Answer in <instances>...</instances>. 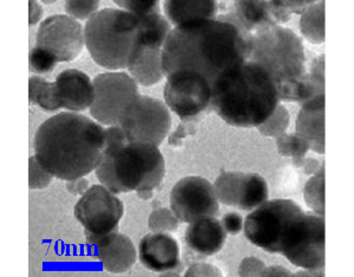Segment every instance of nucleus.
Wrapping results in <instances>:
<instances>
[{
    "mask_svg": "<svg viewBox=\"0 0 354 277\" xmlns=\"http://www.w3.org/2000/svg\"><path fill=\"white\" fill-rule=\"evenodd\" d=\"M141 23V39L143 44L153 45L163 48L167 38L171 32V24L161 13L138 18Z\"/></svg>",
    "mask_w": 354,
    "mask_h": 277,
    "instance_id": "26",
    "label": "nucleus"
},
{
    "mask_svg": "<svg viewBox=\"0 0 354 277\" xmlns=\"http://www.w3.org/2000/svg\"><path fill=\"white\" fill-rule=\"evenodd\" d=\"M162 48L138 41L130 56L127 68L137 84L153 86L163 79L165 73L162 65Z\"/></svg>",
    "mask_w": 354,
    "mask_h": 277,
    "instance_id": "20",
    "label": "nucleus"
},
{
    "mask_svg": "<svg viewBox=\"0 0 354 277\" xmlns=\"http://www.w3.org/2000/svg\"><path fill=\"white\" fill-rule=\"evenodd\" d=\"M95 99L90 115L101 124L118 125L122 113L133 103L138 93V85L129 73L109 71L93 79Z\"/></svg>",
    "mask_w": 354,
    "mask_h": 277,
    "instance_id": "10",
    "label": "nucleus"
},
{
    "mask_svg": "<svg viewBox=\"0 0 354 277\" xmlns=\"http://www.w3.org/2000/svg\"><path fill=\"white\" fill-rule=\"evenodd\" d=\"M279 101L270 75L248 61L212 88L208 110L218 113L227 124L258 128L274 113Z\"/></svg>",
    "mask_w": 354,
    "mask_h": 277,
    "instance_id": "4",
    "label": "nucleus"
},
{
    "mask_svg": "<svg viewBox=\"0 0 354 277\" xmlns=\"http://www.w3.org/2000/svg\"><path fill=\"white\" fill-rule=\"evenodd\" d=\"M325 163H322V168L318 173H314L307 181L304 188V198L310 209L313 210V213L322 215L325 217Z\"/></svg>",
    "mask_w": 354,
    "mask_h": 277,
    "instance_id": "28",
    "label": "nucleus"
},
{
    "mask_svg": "<svg viewBox=\"0 0 354 277\" xmlns=\"http://www.w3.org/2000/svg\"><path fill=\"white\" fill-rule=\"evenodd\" d=\"M245 173L240 171H225L216 178L214 189L218 200L227 207H238Z\"/></svg>",
    "mask_w": 354,
    "mask_h": 277,
    "instance_id": "27",
    "label": "nucleus"
},
{
    "mask_svg": "<svg viewBox=\"0 0 354 277\" xmlns=\"http://www.w3.org/2000/svg\"><path fill=\"white\" fill-rule=\"evenodd\" d=\"M28 64L31 71L43 75V73H53V68H56L58 63L51 55L35 46L28 55Z\"/></svg>",
    "mask_w": 354,
    "mask_h": 277,
    "instance_id": "35",
    "label": "nucleus"
},
{
    "mask_svg": "<svg viewBox=\"0 0 354 277\" xmlns=\"http://www.w3.org/2000/svg\"><path fill=\"white\" fill-rule=\"evenodd\" d=\"M268 198V184L259 173H245L242 182L241 193L239 198V209L252 211Z\"/></svg>",
    "mask_w": 354,
    "mask_h": 277,
    "instance_id": "24",
    "label": "nucleus"
},
{
    "mask_svg": "<svg viewBox=\"0 0 354 277\" xmlns=\"http://www.w3.org/2000/svg\"><path fill=\"white\" fill-rule=\"evenodd\" d=\"M53 175L37 161L36 156L30 157L28 161V187L30 189H45L53 182Z\"/></svg>",
    "mask_w": 354,
    "mask_h": 277,
    "instance_id": "34",
    "label": "nucleus"
},
{
    "mask_svg": "<svg viewBox=\"0 0 354 277\" xmlns=\"http://www.w3.org/2000/svg\"><path fill=\"white\" fill-rule=\"evenodd\" d=\"M84 46V28L66 15L48 17L37 31L36 48L51 55L57 63L73 61Z\"/></svg>",
    "mask_w": 354,
    "mask_h": 277,
    "instance_id": "14",
    "label": "nucleus"
},
{
    "mask_svg": "<svg viewBox=\"0 0 354 277\" xmlns=\"http://www.w3.org/2000/svg\"><path fill=\"white\" fill-rule=\"evenodd\" d=\"M66 16L71 17L75 21H90L97 12H100V1H65Z\"/></svg>",
    "mask_w": 354,
    "mask_h": 277,
    "instance_id": "33",
    "label": "nucleus"
},
{
    "mask_svg": "<svg viewBox=\"0 0 354 277\" xmlns=\"http://www.w3.org/2000/svg\"><path fill=\"white\" fill-rule=\"evenodd\" d=\"M165 18L175 28L185 24L187 21L200 19H216L218 16V3L214 0L201 1H163Z\"/></svg>",
    "mask_w": 354,
    "mask_h": 277,
    "instance_id": "21",
    "label": "nucleus"
},
{
    "mask_svg": "<svg viewBox=\"0 0 354 277\" xmlns=\"http://www.w3.org/2000/svg\"><path fill=\"white\" fill-rule=\"evenodd\" d=\"M137 193L142 200H149L153 196V190H142V191H138Z\"/></svg>",
    "mask_w": 354,
    "mask_h": 277,
    "instance_id": "46",
    "label": "nucleus"
},
{
    "mask_svg": "<svg viewBox=\"0 0 354 277\" xmlns=\"http://www.w3.org/2000/svg\"><path fill=\"white\" fill-rule=\"evenodd\" d=\"M170 207L180 221L192 223L216 216L220 202L214 184L208 180L200 176H187L174 185L170 193Z\"/></svg>",
    "mask_w": 354,
    "mask_h": 277,
    "instance_id": "13",
    "label": "nucleus"
},
{
    "mask_svg": "<svg viewBox=\"0 0 354 277\" xmlns=\"http://www.w3.org/2000/svg\"><path fill=\"white\" fill-rule=\"evenodd\" d=\"M325 1H315L306 12L300 17V31L302 36L312 44H322L325 41L326 32H325Z\"/></svg>",
    "mask_w": 354,
    "mask_h": 277,
    "instance_id": "23",
    "label": "nucleus"
},
{
    "mask_svg": "<svg viewBox=\"0 0 354 277\" xmlns=\"http://www.w3.org/2000/svg\"><path fill=\"white\" fill-rule=\"evenodd\" d=\"M138 256L147 269L163 276H180L185 269L178 242L168 233L145 235L138 245Z\"/></svg>",
    "mask_w": 354,
    "mask_h": 277,
    "instance_id": "15",
    "label": "nucleus"
},
{
    "mask_svg": "<svg viewBox=\"0 0 354 277\" xmlns=\"http://www.w3.org/2000/svg\"><path fill=\"white\" fill-rule=\"evenodd\" d=\"M185 240L192 253L201 257L212 256L223 248L227 233L218 218L207 217L189 223Z\"/></svg>",
    "mask_w": 354,
    "mask_h": 277,
    "instance_id": "19",
    "label": "nucleus"
},
{
    "mask_svg": "<svg viewBox=\"0 0 354 277\" xmlns=\"http://www.w3.org/2000/svg\"><path fill=\"white\" fill-rule=\"evenodd\" d=\"M261 276H292V274L285 267L273 265V267H266Z\"/></svg>",
    "mask_w": 354,
    "mask_h": 277,
    "instance_id": "45",
    "label": "nucleus"
},
{
    "mask_svg": "<svg viewBox=\"0 0 354 277\" xmlns=\"http://www.w3.org/2000/svg\"><path fill=\"white\" fill-rule=\"evenodd\" d=\"M325 110L326 98L325 95L315 97L312 101L301 105L295 123V133L304 137L310 150L324 155L326 151L325 145Z\"/></svg>",
    "mask_w": 354,
    "mask_h": 277,
    "instance_id": "18",
    "label": "nucleus"
},
{
    "mask_svg": "<svg viewBox=\"0 0 354 277\" xmlns=\"http://www.w3.org/2000/svg\"><path fill=\"white\" fill-rule=\"evenodd\" d=\"M180 220L168 208H156L148 218V228L151 233H169L178 229Z\"/></svg>",
    "mask_w": 354,
    "mask_h": 277,
    "instance_id": "31",
    "label": "nucleus"
},
{
    "mask_svg": "<svg viewBox=\"0 0 354 277\" xmlns=\"http://www.w3.org/2000/svg\"><path fill=\"white\" fill-rule=\"evenodd\" d=\"M86 245L109 273H125L136 262V248L124 233L115 231L101 237H86Z\"/></svg>",
    "mask_w": 354,
    "mask_h": 277,
    "instance_id": "16",
    "label": "nucleus"
},
{
    "mask_svg": "<svg viewBox=\"0 0 354 277\" xmlns=\"http://www.w3.org/2000/svg\"><path fill=\"white\" fill-rule=\"evenodd\" d=\"M250 61L261 66L270 75L278 96L307 73L301 38L281 25L255 32L250 45Z\"/></svg>",
    "mask_w": 354,
    "mask_h": 277,
    "instance_id": "6",
    "label": "nucleus"
},
{
    "mask_svg": "<svg viewBox=\"0 0 354 277\" xmlns=\"http://www.w3.org/2000/svg\"><path fill=\"white\" fill-rule=\"evenodd\" d=\"M105 128L77 113H61L37 130L35 156L48 173L62 181L85 177L101 163Z\"/></svg>",
    "mask_w": 354,
    "mask_h": 277,
    "instance_id": "2",
    "label": "nucleus"
},
{
    "mask_svg": "<svg viewBox=\"0 0 354 277\" xmlns=\"http://www.w3.org/2000/svg\"><path fill=\"white\" fill-rule=\"evenodd\" d=\"M118 125L128 143L160 146L171 128V115L163 102L140 95L122 113Z\"/></svg>",
    "mask_w": 354,
    "mask_h": 277,
    "instance_id": "9",
    "label": "nucleus"
},
{
    "mask_svg": "<svg viewBox=\"0 0 354 277\" xmlns=\"http://www.w3.org/2000/svg\"><path fill=\"white\" fill-rule=\"evenodd\" d=\"M325 217L302 211L294 218L282 242L287 260L302 269H324L326 262Z\"/></svg>",
    "mask_w": 354,
    "mask_h": 277,
    "instance_id": "7",
    "label": "nucleus"
},
{
    "mask_svg": "<svg viewBox=\"0 0 354 277\" xmlns=\"http://www.w3.org/2000/svg\"><path fill=\"white\" fill-rule=\"evenodd\" d=\"M55 88L61 108L73 113L90 108L95 99L93 82L86 73L76 68L62 71L55 81Z\"/></svg>",
    "mask_w": 354,
    "mask_h": 277,
    "instance_id": "17",
    "label": "nucleus"
},
{
    "mask_svg": "<svg viewBox=\"0 0 354 277\" xmlns=\"http://www.w3.org/2000/svg\"><path fill=\"white\" fill-rule=\"evenodd\" d=\"M196 121H198V118L190 120V121H182L180 125L177 126L176 130L168 138L169 144L173 145V146H180L185 137L196 133V131H198L196 125H195Z\"/></svg>",
    "mask_w": 354,
    "mask_h": 277,
    "instance_id": "36",
    "label": "nucleus"
},
{
    "mask_svg": "<svg viewBox=\"0 0 354 277\" xmlns=\"http://www.w3.org/2000/svg\"><path fill=\"white\" fill-rule=\"evenodd\" d=\"M88 188H90L88 181L84 177L73 180V181H68V184H66L68 193H73V195H80V196L84 195Z\"/></svg>",
    "mask_w": 354,
    "mask_h": 277,
    "instance_id": "44",
    "label": "nucleus"
},
{
    "mask_svg": "<svg viewBox=\"0 0 354 277\" xmlns=\"http://www.w3.org/2000/svg\"><path fill=\"white\" fill-rule=\"evenodd\" d=\"M163 97L165 105L181 121H190L209 108L212 88L201 75L189 70H177L167 76Z\"/></svg>",
    "mask_w": 354,
    "mask_h": 277,
    "instance_id": "12",
    "label": "nucleus"
},
{
    "mask_svg": "<svg viewBox=\"0 0 354 277\" xmlns=\"http://www.w3.org/2000/svg\"><path fill=\"white\" fill-rule=\"evenodd\" d=\"M141 38V23L121 8H103L86 21L85 46L96 64L110 71L128 68Z\"/></svg>",
    "mask_w": 354,
    "mask_h": 277,
    "instance_id": "5",
    "label": "nucleus"
},
{
    "mask_svg": "<svg viewBox=\"0 0 354 277\" xmlns=\"http://www.w3.org/2000/svg\"><path fill=\"white\" fill-rule=\"evenodd\" d=\"M28 101L30 104L38 105L46 113H55L62 108L57 99L55 82L48 81L41 76L30 77Z\"/></svg>",
    "mask_w": 354,
    "mask_h": 277,
    "instance_id": "25",
    "label": "nucleus"
},
{
    "mask_svg": "<svg viewBox=\"0 0 354 277\" xmlns=\"http://www.w3.org/2000/svg\"><path fill=\"white\" fill-rule=\"evenodd\" d=\"M277 148L281 156L290 158L305 157L310 149L308 142L297 133H285L277 137Z\"/></svg>",
    "mask_w": 354,
    "mask_h": 277,
    "instance_id": "29",
    "label": "nucleus"
},
{
    "mask_svg": "<svg viewBox=\"0 0 354 277\" xmlns=\"http://www.w3.org/2000/svg\"><path fill=\"white\" fill-rule=\"evenodd\" d=\"M310 75L319 81L326 82L325 81V56L324 55L314 58L310 64Z\"/></svg>",
    "mask_w": 354,
    "mask_h": 277,
    "instance_id": "42",
    "label": "nucleus"
},
{
    "mask_svg": "<svg viewBox=\"0 0 354 277\" xmlns=\"http://www.w3.org/2000/svg\"><path fill=\"white\" fill-rule=\"evenodd\" d=\"M250 45L238 28L218 19L187 21L171 30L162 51L163 73L189 70L213 88L250 61Z\"/></svg>",
    "mask_w": 354,
    "mask_h": 277,
    "instance_id": "1",
    "label": "nucleus"
},
{
    "mask_svg": "<svg viewBox=\"0 0 354 277\" xmlns=\"http://www.w3.org/2000/svg\"><path fill=\"white\" fill-rule=\"evenodd\" d=\"M266 265L257 257H245L239 267L240 276H261Z\"/></svg>",
    "mask_w": 354,
    "mask_h": 277,
    "instance_id": "38",
    "label": "nucleus"
},
{
    "mask_svg": "<svg viewBox=\"0 0 354 277\" xmlns=\"http://www.w3.org/2000/svg\"><path fill=\"white\" fill-rule=\"evenodd\" d=\"M290 115L286 106L278 105L265 123L259 125V133L267 137H278L286 133L290 126Z\"/></svg>",
    "mask_w": 354,
    "mask_h": 277,
    "instance_id": "30",
    "label": "nucleus"
},
{
    "mask_svg": "<svg viewBox=\"0 0 354 277\" xmlns=\"http://www.w3.org/2000/svg\"><path fill=\"white\" fill-rule=\"evenodd\" d=\"M185 276H222L221 271L216 267L205 262H195L190 265Z\"/></svg>",
    "mask_w": 354,
    "mask_h": 277,
    "instance_id": "39",
    "label": "nucleus"
},
{
    "mask_svg": "<svg viewBox=\"0 0 354 277\" xmlns=\"http://www.w3.org/2000/svg\"><path fill=\"white\" fill-rule=\"evenodd\" d=\"M28 8H30L28 25L33 26V25L38 24L41 21V18L44 16V8L38 1H33V0L28 3Z\"/></svg>",
    "mask_w": 354,
    "mask_h": 277,
    "instance_id": "43",
    "label": "nucleus"
},
{
    "mask_svg": "<svg viewBox=\"0 0 354 277\" xmlns=\"http://www.w3.org/2000/svg\"><path fill=\"white\" fill-rule=\"evenodd\" d=\"M302 211L300 205L292 200L266 201L245 216V238L267 253L280 254L292 222Z\"/></svg>",
    "mask_w": 354,
    "mask_h": 277,
    "instance_id": "8",
    "label": "nucleus"
},
{
    "mask_svg": "<svg viewBox=\"0 0 354 277\" xmlns=\"http://www.w3.org/2000/svg\"><path fill=\"white\" fill-rule=\"evenodd\" d=\"M165 175V157L158 146L128 143L120 125L105 128V146L96 176L113 193L155 190Z\"/></svg>",
    "mask_w": 354,
    "mask_h": 277,
    "instance_id": "3",
    "label": "nucleus"
},
{
    "mask_svg": "<svg viewBox=\"0 0 354 277\" xmlns=\"http://www.w3.org/2000/svg\"><path fill=\"white\" fill-rule=\"evenodd\" d=\"M73 215L84 227L85 237H101L118 230L124 205L104 185L95 184L78 200Z\"/></svg>",
    "mask_w": 354,
    "mask_h": 277,
    "instance_id": "11",
    "label": "nucleus"
},
{
    "mask_svg": "<svg viewBox=\"0 0 354 277\" xmlns=\"http://www.w3.org/2000/svg\"><path fill=\"white\" fill-rule=\"evenodd\" d=\"M270 8V16L277 24H285L292 19L290 5L286 0L282 1H267Z\"/></svg>",
    "mask_w": 354,
    "mask_h": 277,
    "instance_id": "37",
    "label": "nucleus"
},
{
    "mask_svg": "<svg viewBox=\"0 0 354 277\" xmlns=\"http://www.w3.org/2000/svg\"><path fill=\"white\" fill-rule=\"evenodd\" d=\"M293 164L297 168L304 170V173H306V175H312V176H313L314 173H318L320 168H322V164H320V162L318 160H315V158H305V157L293 158Z\"/></svg>",
    "mask_w": 354,
    "mask_h": 277,
    "instance_id": "41",
    "label": "nucleus"
},
{
    "mask_svg": "<svg viewBox=\"0 0 354 277\" xmlns=\"http://www.w3.org/2000/svg\"><path fill=\"white\" fill-rule=\"evenodd\" d=\"M221 223L225 233L230 235H239L243 230V217L239 213H225L222 217Z\"/></svg>",
    "mask_w": 354,
    "mask_h": 277,
    "instance_id": "40",
    "label": "nucleus"
},
{
    "mask_svg": "<svg viewBox=\"0 0 354 277\" xmlns=\"http://www.w3.org/2000/svg\"><path fill=\"white\" fill-rule=\"evenodd\" d=\"M113 3L123 11L131 13L137 18L161 13V5L156 0H115Z\"/></svg>",
    "mask_w": 354,
    "mask_h": 277,
    "instance_id": "32",
    "label": "nucleus"
},
{
    "mask_svg": "<svg viewBox=\"0 0 354 277\" xmlns=\"http://www.w3.org/2000/svg\"><path fill=\"white\" fill-rule=\"evenodd\" d=\"M228 11L236 13L242 24L245 25V28L252 33L278 25L270 16L267 1H257V0L232 1Z\"/></svg>",
    "mask_w": 354,
    "mask_h": 277,
    "instance_id": "22",
    "label": "nucleus"
}]
</instances>
